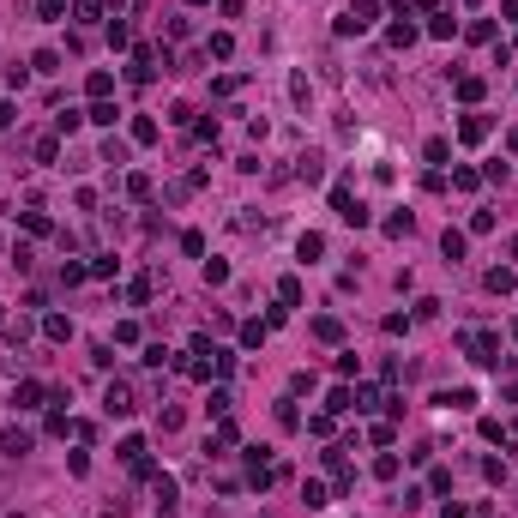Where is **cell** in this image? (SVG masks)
Listing matches in <instances>:
<instances>
[{"label":"cell","instance_id":"obj_13","mask_svg":"<svg viewBox=\"0 0 518 518\" xmlns=\"http://www.w3.org/2000/svg\"><path fill=\"white\" fill-rule=\"evenodd\" d=\"M386 43H392V48H410L416 43V25H392V30H386Z\"/></svg>","mask_w":518,"mask_h":518},{"label":"cell","instance_id":"obj_15","mask_svg":"<svg viewBox=\"0 0 518 518\" xmlns=\"http://www.w3.org/2000/svg\"><path fill=\"white\" fill-rule=\"evenodd\" d=\"M85 121H97V127H115V103H109V97H103V103H90Z\"/></svg>","mask_w":518,"mask_h":518},{"label":"cell","instance_id":"obj_7","mask_svg":"<svg viewBox=\"0 0 518 518\" xmlns=\"http://www.w3.org/2000/svg\"><path fill=\"white\" fill-rule=\"evenodd\" d=\"M85 90H90V97H97V103H103L109 90H115V73H103V67H97V73L85 79Z\"/></svg>","mask_w":518,"mask_h":518},{"label":"cell","instance_id":"obj_27","mask_svg":"<svg viewBox=\"0 0 518 518\" xmlns=\"http://www.w3.org/2000/svg\"><path fill=\"white\" fill-rule=\"evenodd\" d=\"M512 338H518V320H512Z\"/></svg>","mask_w":518,"mask_h":518},{"label":"cell","instance_id":"obj_4","mask_svg":"<svg viewBox=\"0 0 518 518\" xmlns=\"http://www.w3.org/2000/svg\"><path fill=\"white\" fill-rule=\"evenodd\" d=\"M103 410L109 416H133V392H127V386H109V392H103Z\"/></svg>","mask_w":518,"mask_h":518},{"label":"cell","instance_id":"obj_17","mask_svg":"<svg viewBox=\"0 0 518 518\" xmlns=\"http://www.w3.org/2000/svg\"><path fill=\"white\" fill-rule=\"evenodd\" d=\"M133 139H139V145H151V139H157V121L139 115V121H133Z\"/></svg>","mask_w":518,"mask_h":518},{"label":"cell","instance_id":"obj_24","mask_svg":"<svg viewBox=\"0 0 518 518\" xmlns=\"http://www.w3.org/2000/svg\"><path fill=\"white\" fill-rule=\"evenodd\" d=\"M0 127H13V103H0Z\"/></svg>","mask_w":518,"mask_h":518},{"label":"cell","instance_id":"obj_23","mask_svg":"<svg viewBox=\"0 0 518 518\" xmlns=\"http://www.w3.org/2000/svg\"><path fill=\"white\" fill-rule=\"evenodd\" d=\"M36 13H43V18H60V13H67V0H36Z\"/></svg>","mask_w":518,"mask_h":518},{"label":"cell","instance_id":"obj_8","mask_svg":"<svg viewBox=\"0 0 518 518\" xmlns=\"http://www.w3.org/2000/svg\"><path fill=\"white\" fill-rule=\"evenodd\" d=\"M458 139H470V145H476V139H489V121H482V115H464L458 121Z\"/></svg>","mask_w":518,"mask_h":518},{"label":"cell","instance_id":"obj_6","mask_svg":"<svg viewBox=\"0 0 518 518\" xmlns=\"http://www.w3.org/2000/svg\"><path fill=\"white\" fill-rule=\"evenodd\" d=\"M13 404H18V410H36V404H43V386H36V380H25V386L13 392Z\"/></svg>","mask_w":518,"mask_h":518},{"label":"cell","instance_id":"obj_12","mask_svg":"<svg viewBox=\"0 0 518 518\" xmlns=\"http://www.w3.org/2000/svg\"><path fill=\"white\" fill-rule=\"evenodd\" d=\"M440 247H446V259H452V266L464 259V236H458V229H446V236H440Z\"/></svg>","mask_w":518,"mask_h":518},{"label":"cell","instance_id":"obj_11","mask_svg":"<svg viewBox=\"0 0 518 518\" xmlns=\"http://www.w3.org/2000/svg\"><path fill=\"white\" fill-rule=\"evenodd\" d=\"M30 67H36V73H60V55H55V48H36V55H30Z\"/></svg>","mask_w":518,"mask_h":518},{"label":"cell","instance_id":"obj_21","mask_svg":"<svg viewBox=\"0 0 518 518\" xmlns=\"http://www.w3.org/2000/svg\"><path fill=\"white\" fill-rule=\"evenodd\" d=\"M374 476H380V482H392V476H398V458H392V452H386V458H374Z\"/></svg>","mask_w":518,"mask_h":518},{"label":"cell","instance_id":"obj_10","mask_svg":"<svg viewBox=\"0 0 518 518\" xmlns=\"http://www.w3.org/2000/svg\"><path fill=\"white\" fill-rule=\"evenodd\" d=\"M512 283H518V271H506V266H494V271H489V289H494V296H506Z\"/></svg>","mask_w":518,"mask_h":518},{"label":"cell","instance_id":"obj_18","mask_svg":"<svg viewBox=\"0 0 518 518\" xmlns=\"http://www.w3.org/2000/svg\"><path fill=\"white\" fill-rule=\"evenodd\" d=\"M476 181H482L476 169H452V187H458V193H476Z\"/></svg>","mask_w":518,"mask_h":518},{"label":"cell","instance_id":"obj_1","mask_svg":"<svg viewBox=\"0 0 518 518\" xmlns=\"http://www.w3.org/2000/svg\"><path fill=\"white\" fill-rule=\"evenodd\" d=\"M464 350H470V362H482V368H494V362H500V338H494V332H464Z\"/></svg>","mask_w":518,"mask_h":518},{"label":"cell","instance_id":"obj_20","mask_svg":"<svg viewBox=\"0 0 518 518\" xmlns=\"http://www.w3.org/2000/svg\"><path fill=\"white\" fill-rule=\"evenodd\" d=\"M422 157H428V163H446V157H452V145H446V139H428V151H422Z\"/></svg>","mask_w":518,"mask_h":518},{"label":"cell","instance_id":"obj_26","mask_svg":"<svg viewBox=\"0 0 518 518\" xmlns=\"http://www.w3.org/2000/svg\"><path fill=\"white\" fill-rule=\"evenodd\" d=\"M187 6H205V0H187Z\"/></svg>","mask_w":518,"mask_h":518},{"label":"cell","instance_id":"obj_14","mask_svg":"<svg viewBox=\"0 0 518 518\" xmlns=\"http://www.w3.org/2000/svg\"><path fill=\"white\" fill-rule=\"evenodd\" d=\"M229 48H236V36H229V30H217V36H211V43H205V55H217V60H229Z\"/></svg>","mask_w":518,"mask_h":518},{"label":"cell","instance_id":"obj_2","mask_svg":"<svg viewBox=\"0 0 518 518\" xmlns=\"http://www.w3.org/2000/svg\"><path fill=\"white\" fill-rule=\"evenodd\" d=\"M332 211H338L343 223H355V229H362V223H368V205H362V199H355L350 187H332Z\"/></svg>","mask_w":518,"mask_h":518},{"label":"cell","instance_id":"obj_16","mask_svg":"<svg viewBox=\"0 0 518 518\" xmlns=\"http://www.w3.org/2000/svg\"><path fill=\"white\" fill-rule=\"evenodd\" d=\"M278 301H283V308H296V301H301V283L283 278V283H278Z\"/></svg>","mask_w":518,"mask_h":518},{"label":"cell","instance_id":"obj_19","mask_svg":"<svg viewBox=\"0 0 518 518\" xmlns=\"http://www.w3.org/2000/svg\"><path fill=\"white\" fill-rule=\"evenodd\" d=\"M103 6H109V0H79V18H85V25H97V18H103Z\"/></svg>","mask_w":518,"mask_h":518},{"label":"cell","instance_id":"obj_3","mask_svg":"<svg viewBox=\"0 0 518 518\" xmlns=\"http://www.w3.org/2000/svg\"><path fill=\"white\" fill-rule=\"evenodd\" d=\"M151 494H157V512H175V476H151Z\"/></svg>","mask_w":518,"mask_h":518},{"label":"cell","instance_id":"obj_25","mask_svg":"<svg viewBox=\"0 0 518 518\" xmlns=\"http://www.w3.org/2000/svg\"><path fill=\"white\" fill-rule=\"evenodd\" d=\"M410 6H422V13H434V6H440V0H410Z\"/></svg>","mask_w":518,"mask_h":518},{"label":"cell","instance_id":"obj_22","mask_svg":"<svg viewBox=\"0 0 518 518\" xmlns=\"http://www.w3.org/2000/svg\"><path fill=\"white\" fill-rule=\"evenodd\" d=\"M18 452H30V434L13 428V434H6V458H18Z\"/></svg>","mask_w":518,"mask_h":518},{"label":"cell","instance_id":"obj_9","mask_svg":"<svg viewBox=\"0 0 518 518\" xmlns=\"http://www.w3.org/2000/svg\"><path fill=\"white\" fill-rule=\"evenodd\" d=\"M296 253H301V266H313V259L326 253V236H301V241H296Z\"/></svg>","mask_w":518,"mask_h":518},{"label":"cell","instance_id":"obj_5","mask_svg":"<svg viewBox=\"0 0 518 518\" xmlns=\"http://www.w3.org/2000/svg\"><path fill=\"white\" fill-rule=\"evenodd\" d=\"M43 332H48L55 343H67V338H73V320H67V313H48V320H43Z\"/></svg>","mask_w":518,"mask_h":518}]
</instances>
